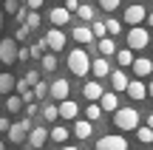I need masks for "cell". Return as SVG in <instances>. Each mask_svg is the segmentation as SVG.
Returning a JSON list of instances; mask_svg holds the SVG:
<instances>
[{"mask_svg":"<svg viewBox=\"0 0 153 150\" xmlns=\"http://www.w3.org/2000/svg\"><path fill=\"white\" fill-rule=\"evenodd\" d=\"M148 96L153 99V79H150V85H148Z\"/></svg>","mask_w":153,"mask_h":150,"instance_id":"47","label":"cell"},{"mask_svg":"<svg viewBox=\"0 0 153 150\" xmlns=\"http://www.w3.org/2000/svg\"><path fill=\"white\" fill-rule=\"evenodd\" d=\"M48 139L57 142V145H65V139H68V128H65V125H54V128H51V133H48Z\"/></svg>","mask_w":153,"mask_h":150,"instance_id":"22","label":"cell"},{"mask_svg":"<svg viewBox=\"0 0 153 150\" xmlns=\"http://www.w3.org/2000/svg\"><path fill=\"white\" fill-rule=\"evenodd\" d=\"M114 125L119 130H136L139 128V111L136 108H116L114 111Z\"/></svg>","mask_w":153,"mask_h":150,"instance_id":"2","label":"cell"},{"mask_svg":"<svg viewBox=\"0 0 153 150\" xmlns=\"http://www.w3.org/2000/svg\"><path fill=\"white\" fill-rule=\"evenodd\" d=\"M20 9H23V0H3V11H9V14H17Z\"/></svg>","mask_w":153,"mask_h":150,"instance_id":"33","label":"cell"},{"mask_svg":"<svg viewBox=\"0 0 153 150\" xmlns=\"http://www.w3.org/2000/svg\"><path fill=\"white\" fill-rule=\"evenodd\" d=\"M136 139L142 142V145H150V142H153V130L148 128V125H139V128H136Z\"/></svg>","mask_w":153,"mask_h":150,"instance_id":"28","label":"cell"},{"mask_svg":"<svg viewBox=\"0 0 153 150\" xmlns=\"http://www.w3.org/2000/svg\"><path fill=\"white\" fill-rule=\"evenodd\" d=\"M91 133H94V122L76 119V125H74V136H76V139H91Z\"/></svg>","mask_w":153,"mask_h":150,"instance_id":"19","label":"cell"},{"mask_svg":"<svg viewBox=\"0 0 153 150\" xmlns=\"http://www.w3.org/2000/svg\"><path fill=\"white\" fill-rule=\"evenodd\" d=\"M97 105L102 108V113H114L116 108H119V96H116L114 91H102V96H99Z\"/></svg>","mask_w":153,"mask_h":150,"instance_id":"11","label":"cell"},{"mask_svg":"<svg viewBox=\"0 0 153 150\" xmlns=\"http://www.w3.org/2000/svg\"><path fill=\"white\" fill-rule=\"evenodd\" d=\"M23 79H26V85H28V88H31L34 82H40V71H28V74H26V77H23Z\"/></svg>","mask_w":153,"mask_h":150,"instance_id":"39","label":"cell"},{"mask_svg":"<svg viewBox=\"0 0 153 150\" xmlns=\"http://www.w3.org/2000/svg\"><path fill=\"white\" fill-rule=\"evenodd\" d=\"M14 82H17V77H11V74H0V94L9 96L11 91H14Z\"/></svg>","mask_w":153,"mask_h":150,"instance_id":"23","label":"cell"},{"mask_svg":"<svg viewBox=\"0 0 153 150\" xmlns=\"http://www.w3.org/2000/svg\"><path fill=\"white\" fill-rule=\"evenodd\" d=\"M65 60H68V71H71L74 77H88V71H91V60H88V51L85 48H74Z\"/></svg>","mask_w":153,"mask_h":150,"instance_id":"1","label":"cell"},{"mask_svg":"<svg viewBox=\"0 0 153 150\" xmlns=\"http://www.w3.org/2000/svg\"><path fill=\"white\" fill-rule=\"evenodd\" d=\"M145 14H148V9H145V6L131 3V6L125 9V14H122V17H125L128 26H142V23H145Z\"/></svg>","mask_w":153,"mask_h":150,"instance_id":"7","label":"cell"},{"mask_svg":"<svg viewBox=\"0 0 153 150\" xmlns=\"http://www.w3.org/2000/svg\"><path fill=\"white\" fill-rule=\"evenodd\" d=\"M105 31H108L111 37H114V34H119V31H122V20H116V17H108V20H105Z\"/></svg>","mask_w":153,"mask_h":150,"instance_id":"30","label":"cell"},{"mask_svg":"<svg viewBox=\"0 0 153 150\" xmlns=\"http://www.w3.org/2000/svg\"><path fill=\"white\" fill-rule=\"evenodd\" d=\"M91 34H94V37H108V31H105V20H94L91 23Z\"/></svg>","mask_w":153,"mask_h":150,"instance_id":"34","label":"cell"},{"mask_svg":"<svg viewBox=\"0 0 153 150\" xmlns=\"http://www.w3.org/2000/svg\"><path fill=\"white\" fill-rule=\"evenodd\" d=\"M145 20H148V26L153 28V11H148V14H145Z\"/></svg>","mask_w":153,"mask_h":150,"instance_id":"45","label":"cell"},{"mask_svg":"<svg viewBox=\"0 0 153 150\" xmlns=\"http://www.w3.org/2000/svg\"><path fill=\"white\" fill-rule=\"evenodd\" d=\"M0 62L3 65L17 62V40H0Z\"/></svg>","mask_w":153,"mask_h":150,"instance_id":"8","label":"cell"},{"mask_svg":"<svg viewBox=\"0 0 153 150\" xmlns=\"http://www.w3.org/2000/svg\"><path fill=\"white\" fill-rule=\"evenodd\" d=\"M114 57H116V62H119L122 68H128V65H133V51H131V48H122V51H116Z\"/></svg>","mask_w":153,"mask_h":150,"instance_id":"25","label":"cell"},{"mask_svg":"<svg viewBox=\"0 0 153 150\" xmlns=\"http://www.w3.org/2000/svg\"><path fill=\"white\" fill-rule=\"evenodd\" d=\"M23 23H26L31 31H37V28L43 26V17H40V11H26V20H23Z\"/></svg>","mask_w":153,"mask_h":150,"instance_id":"24","label":"cell"},{"mask_svg":"<svg viewBox=\"0 0 153 150\" xmlns=\"http://www.w3.org/2000/svg\"><path fill=\"white\" fill-rule=\"evenodd\" d=\"M148 128L153 130V113H148Z\"/></svg>","mask_w":153,"mask_h":150,"instance_id":"46","label":"cell"},{"mask_svg":"<svg viewBox=\"0 0 153 150\" xmlns=\"http://www.w3.org/2000/svg\"><path fill=\"white\" fill-rule=\"evenodd\" d=\"M20 108H23V99L17 94H9V99H6V111H9V113H20Z\"/></svg>","mask_w":153,"mask_h":150,"instance_id":"27","label":"cell"},{"mask_svg":"<svg viewBox=\"0 0 153 150\" xmlns=\"http://www.w3.org/2000/svg\"><path fill=\"white\" fill-rule=\"evenodd\" d=\"M133 74H136V77H150L153 74V62L148 57H133Z\"/></svg>","mask_w":153,"mask_h":150,"instance_id":"16","label":"cell"},{"mask_svg":"<svg viewBox=\"0 0 153 150\" xmlns=\"http://www.w3.org/2000/svg\"><path fill=\"white\" fill-rule=\"evenodd\" d=\"M62 150H79V147H68V145H65V147H62Z\"/></svg>","mask_w":153,"mask_h":150,"instance_id":"49","label":"cell"},{"mask_svg":"<svg viewBox=\"0 0 153 150\" xmlns=\"http://www.w3.org/2000/svg\"><path fill=\"white\" fill-rule=\"evenodd\" d=\"M91 74L97 79H105L111 74V62H108V57H97V60H91Z\"/></svg>","mask_w":153,"mask_h":150,"instance_id":"14","label":"cell"},{"mask_svg":"<svg viewBox=\"0 0 153 150\" xmlns=\"http://www.w3.org/2000/svg\"><path fill=\"white\" fill-rule=\"evenodd\" d=\"M122 0H99V6H102V11H116L119 9Z\"/></svg>","mask_w":153,"mask_h":150,"instance_id":"37","label":"cell"},{"mask_svg":"<svg viewBox=\"0 0 153 150\" xmlns=\"http://www.w3.org/2000/svg\"><path fill=\"white\" fill-rule=\"evenodd\" d=\"M26 6H28V11H37V9H43V0H26Z\"/></svg>","mask_w":153,"mask_h":150,"instance_id":"41","label":"cell"},{"mask_svg":"<svg viewBox=\"0 0 153 150\" xmlns=\"http://www.w3.org/2000/svg\"><path fill=\"white\" fill-rule=\"evenodd\" d=\"M128 74L125 71H111V88H114V94H119V91H125L128 88Z\"/></svg>","mask_w":153,"mask_h":150,"instance_id":"18","label":"cell"},{"mask_svg":"<svg viewBox=\"0 0 153 150\" xmlns=\"http://www.w3.org/2000/svg\"><path fill=\"white\" fill-rule=\"evenodd\" d=\"M97 51H99L102 57H114V54H116L114 37H99V40H97Z\"/></svg>","mask_w":153,"mask_h":150,"instance_id":"20","label":"cell"},{"mask_svg":"<svg viewBox=\"0 0 153 150\" xmlns=\"http://www.w3.org/2000/svg\"><path fill=\"white\" fill-rule=\"evenodd\" d=\"M76 14H79L82 20H94V9H91V3H79V9H76Z\"/></svg>","mask_w":153,"mask_h":150,"instance_id":"36","label":"cell"},{"mask_svg":"<svg viewBox=\"0 0 153 150\" xmlns=\"http://www.w3.org/2000/svg\"><path fill=\"white\" fill-rule=\"evenodd\" d=\"M17 60H20V62L31 60V54H28V48H23V45H20V48H17Z\"/></svg>","mask_w":153,"mask_h":150,"instance_id":"40","label":"cell"},{"mask_svg":"<svg viewBox=\"0 0 153 150\" xmlns=\"http://www.w3.org/2000/svg\"><path fill=\"white\" fill-rule=\"evenodd\" d=\"M48 94L54 96L57 102L68 99V94H71V85H68V79H54V82H51V88H48Z\"/></svg>","mask_w":153,"mask_h":150,"instance_id":"10","label":"cell"},{"mask_svg":"<svg viewBox=\"0 0 153 150\" xmlns=\"http://www.w3.org/2000/svg\"><path fill=\"white\" fill-rule=\"evenodd\" d=\"M34 125H31V119L28 116H23L20 122H11V128H9V142H14V145H20L23 139H28V130H31Z\"/></svg>","mask_w":153,"mask_h":150,"instance_id":"4","label":"cell"},{"mask_svg":"<svg viewBox=\"0 0 153 150\" xmlns=\"http://www.w3.org/2000/svg\"><path fill=\"white\" fill-rule=\"evenodd\" d=\"M45 48L51 51V54H57V51L65 48V34H62V28H51V31H45Z\"/></svg>","mask_w":153,"mask_h":150,"instance_id":"6","label":"cell"},{"mask_svg":"<svg viewBox=\"0 0 153 150\" xmlns=\"http://www.w3.org/2000/svg\"><path fill=\"white\" fill-rule=\"evenodd\" d=\"M125 37H128V48L131 51H142V48H148V43H150L148 28H142V26H131V31H128Z\"/></svg>","mask_w":153,"mask_h":150,"instance_id":"3","label":"cell"},{"mask_svg":"<svg viewBox=\"0 0 153 150\" xmlns=\"http://www.w3.org/2000/svg\"><path fill=\"white\" fill-rule=\"evenodd\" d=\"M45 142H48V130H45L43 125H34V128L28 130V147L37 150V147H43Z\"/></svg>","mask_w":153,"mask_h":150,"instance_id":"9","label":"cell"},{"mask_svg":"<svg viewBox=\"0 0 153 150\" xmlns=\"http://www.w3.org/2000/svg\"><path fill=\"white\" fill-rule=\"evenodd\" d=\"M94 150H128V139L119 133H108L102 139H97V147Z\"/></svg>","mask_w":153,"mask_h":150,"instance_id":"5","label":"cell"},{"mask_svg":"<svg viewBox=\"0 0 153 150\" xmlns=\"http://www.w3.org/2000/svg\"><path fill=\"white\" fill-rule=\"evenodd\" d=\"M28 34H31V28H28L26 23H20V26H17V31H14V40H26Z\"/></svg>","mask_w":153,"mask_h":150,"instance_id":"38","label":"cell"},{"mask_svg":"<svg viewBox=\"0 0 153 150\" xmlns=\"http://www.w3.org/2000/svg\"><path fill=\"white\" fill-rule=\"evenodd\" d=\"M0 150H6V145H3V142H0Z\"/></svg>","mask_w":153,"mask_h":150,"instance_id":"50","label":"cell"},{"mask_svg":"<svg viewBox=\"0 0 153 150\" xmlns=\"http://www.w3.org/2000/svg\"><path fill=\"white\" fill-rule=\"evenodd\" d=\"M23 108H26V116H34V113L40 111V108H37V102H28V105H23Z\"/></svg>","mask_w":153,"mask_h":150,"instance_id":"42","label":"cell"},{"mask_svg":"<svg viewBox=\"0 0 153 150\" xmlns=\"http://www.w3.org/2000/svg\"><path fill=\"white\" fill-rule=\"evenodd\" d=\"M45 51H48V48H45V40H37V43H34L31 48H28V54H31V57H37V60H40V57H43Z\"/></svg>","mask_w":153,"mask_h":150,"instance_id":"35","label":"cell"},{"mask_svg":"<svg viewBox=\"0 0 153 150\" xmlns=\"http://www.w3.org/2000/svg\"><path fill=\"white\" fill-rule=\"evenodd\" d=\"M57 111H60L62 119H76V116H79V105L71 102V99H62L60 105H57Z\"/></svg>","mask_w":153,"mask_h":150,"instance_id":"17","label":"cell"},{"mask_svg":"<svg viewBox=\"0 0 153 150\" xmlns=\"http://www.w3.org/2000/svg\"><path fill=\"white\" fill-rule=\"evenodd\" d=\"M31 94H34V99H43V96L48 94V85L40 79V82H34V85H31Z\"/></svg>","mask_w":153,"mask_h":150,"instance_id":"32","label":"cell"},{"mask_svg":"<svg viewBox=\"0 0 153 150\" xmlns=\"http://www.w3.org/2000/svg\"><path fill=\"white\" fill-rule=\"evenodd\" d=\"M40 62H43V71H57V65H60V60H57V54H43L40 57Z\"/></svg>","mask_w":153,"mask_h":150,"instance_id":"26","label":"cell"},{"mask_svg":"<svg viewBox=\"0 0 153 150\" xmlns=\"http://www.w3.org/2000/svg\"><path fill=\"white\" fill-rule=\"evenodd\" d=\"M43 119H45V122H57V119H60L57 105H43Z\"/></svg>","mask_w":153,"mask_h":150,"instance_id":"31","label":"cell"},{"mask_svg":"<svg viewBox=\"0 0 153 150\" xmlns=\"http://www.w3.org/2000/svg\"><path fill=\"white\" fill-rule=\"evenodd\" d=\"M99 116H102V108H99L97 102H88V108H85V119H88V122H97Z\"/></svg>","mask_w":153,"mask_h":150,"instance_id":"29","label":"cell"},{"mask_svg":"<svg viewBox=\"0 0 153 150\" xmlns=\"http://www.w3.org/2000/svg\"><path fill=\"white\" fill-rule=\"evenodd\" d=\"M125 91H128V96H131L133 102H142L145 96H148V85H145L142 79H133V82H128Z\"/></svg>","mask_w":153,"mask_h":150,"instance_id":"13","label":"cell"},{"mask_svg":"<svg viewBox=\"0 0 153 150\" xmlns=\"http://www.w3.org/2000/svg\"><path fill=\"white\" fill-rule=\"evenodd\" d=\"M71 37L76 40L79 45H85V43H94V34H91V26H76L74 31H71Z\"/></svg>","mask_w":153,"mask_h":150,"instance_id":"21","label":"cell"},{"mask_svg":"<svg viewBox=\"0 0 153 150\" xmlns=\"http://www.w3.org/2000/svg\"><path fill=\"white\" fill-rule=\"evenodd\" d=\"M48 20H51L54 28H62V26H68V20H71V11H65L62 6H57V9L48 11Z\"/></svg>","mask_w":153,"mask_h":150,"instance_id":"12","label":"cell"},{"mask_svg":"<svg viewBox=\"0 0 153 150\" xmlns=\"http://www.w3.org/2000/svg\"><path fill=\"white\" fill-rule=\"evenodd\" d=\"M9 128H11V122L6 116H0V133H9Z\"/></svg>","mask_w":153,"mask_h":150,"instance_id":"44","label":"cell"},{"mask_svg":"<svg viewBox=\"0 0 153 150\" xmlns=\"http://www.w3.org/2000/svg\"><path fill=\"white\" fill-rule=\"evenodd\" d=\"M26 150H34V147H26Z\"/></svg>","mask_w":153,"mask_h":150,"instance_id":"51","label":"cell"},{"mask_svg":"<svg viewBox=\"0 0 153 150\" xmlns=\"http://www.w3.org/2000/svg\"><path fill=\"white\" fill-rule=\"evenodd\" d=\"M82 96H85L88 102H99V96H102V85H99V79H91V82L82 85Z\"/></svg>","mask_w":153,"mask_h":150,"instance_id":"15","label":"cell"},{"mask_svg":"<svg viewBox=\"0 0 153 150\" xmlns=\"http://www.w3.org/2000/svg\"><path fill=\"white\" fill-rule=\"evenodd\" d=\"M0 31H3V9H0Z\"/></svg>","mask_w":153,"mask_h":150,"instance_id":"48","label":"cell"},{"mask_svg":"<svg viewBox=\"0 0 153 150\" xmlns=\"http://www.w3.org/2000/svg\"><path fill=\"white\" fill-rule=\"evenodd\" d=\"M62 9H65V11H76V9H79V0H65Z\"/></svg>","mask_w":153,"mask_h":150,"instance_id":"43","label":"cell"}]
</instances>
